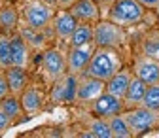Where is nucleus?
<instances>
[{
    "label": "nucleus",
    "instance_id": "obj_32",
    "mask_svg": "<svg viewBox=\"0 0 159 138\" xmlns=\"http://www.w3.org/2000/svg\"><path fill=\"white\" fill-rule=\"evenodd\" d=\"M153 10H155V15H157V19H159V0H157V4H155Z\"/></svg>",
    "mask_w": 159,
    "mask_h": 138
},
{
    "label": "nucleus",
    "instance_id": "obj_15",
    "mask_svg": "<svg viewBox=\"0 0 159 138\" xmlns=\"http://www.w3.org/2000/svg\"><path fill=\"white\" fill-rule=\"evenodd\" d=\"M10 49H11V63L15 66L27 68L30 63V46L19 32L10 36Z\"/></svg>",
    "mask_w": 159,
    "mask_h": 138
},
{
    "label": "nucleus",
    "instance_id": "obj_5",
    "mask_svg": "<svg viewBox=\"0 0 159 138\" xmlns=\"http://www.w3.org/2000/svg\"><path fill=\"white\" fill-rule=\"evenodd\" d=\"M78 78L76 74L65 72L61 78L51 83L49 89V100L57 106H70L76 104V95H78Z\"/></svg>",
    "mask_w": 159,
    "mask_h": 138
},
{
    "label": "nucleus",
    "instance_id": "obj_14",
    "mask_svg": "<svg viewBox=\"0 0 159 138\" xmlns=\"http://www.w3.org/2000/svg\"><path fill=\"white\" fill-rule=\"evenodd\" d=\"M19 100H21L23 112L27 115H36L40 110L44 108V104H46V95L40 91L38 87L27 85V89L19 95Z\"/></svg>",
    "mask_w": 159,
    "mask_h": 138
},
{
    "label": "nucleus",
    "instance_id": "obj_10",
    "mask_svg": "<svg viewBox=\"0 0 159 138\" xmlns=\"http://www.w3.org/2000/svg\"><path fill=\"white\" fill-rule=\"evenodd\" d=\"M133 74L136 78H140L142 82H146L148 85H153L159 82V59L148 57L144 53L134 57L133 63Z\"/></svg>",
    "mask_w": 159,
    "mask_h": 138
},
{
    "label": "nucleus",
    "instance_id": "obj_17",
    "mask_svg": "<svg viewBox=\"0 0 159 138\" xmlns=\"http://www.w3.org/2000/svg\"><path fill=\"white\" fill-rule=\"evenodd\" d=\"M146 89H148V83L142 82L140 78H136L133 74L131 82H129V87H127V93L123 96V104H125V110L129 108H134V106H140L142 104V98L146 95Z\"/></svg>",
    "mask_w": 159,
    "mask_h": 138
},
{
    "label": "nucleus",
    "instance_id": "obj_33",
    "mask_svg": "<svg viewBox=\"0 0 159 138\" xmlns=\"http://www.w3.org/2000/svg\"><path fill=\"white\" fill-rule=\"evenodd\" d=\"M46 2H49V4H53V0H46Z\"/></svg>",
    "mask_w": 159,
    "mask_h": 138
},
{
    "label": "nucleus",
    "instance_id": "obj_11",
    "mask_svg": "<svg viewBox=\"0 0 159 138\" xmlns=\"http://www.w3.org/2000/svg\"><path fill=\"white\" fill-rule=\"evenodd\" d=\"M123 110H125L123 98H119V96H116V95H112V93H108V91H104V93L91 104L93 115L104 117V119H108V117H112V115H116V114H121Z\"/></svg>",
    "mask_w": 159,
    "mask_h": 138
},
{
    "label": "nucleus",
    "instance_id": "obj_7",
    "mask_svg": "<svg viewBox=\"0 0 159 138\" xmlns=\"http://www.w3.org/2000/svg\"><path fill=\"white\" fill-rule=\"evenodd\" d=\"M42 72L49 83L61 78L66 72V53L59 47H46L42 51Z\"/></svg>",
    "mask_w": 159,
    "mask_h": 138
},
{
    "label": "nucleus",
    "instance_id": "obj_3",
    "mask_svg": "<svg viewBox=\"0 0 159 138\" xmlns=\"http://www.w3.org/2000/svg\"><path fill=\"white\" fill-rule=\"evenodd\" d=\"M21 13L27 27L36 30H46L53 21L55 10H53V4L46 2V0H25Z\"/></svg>",
    "mask_w": 159,
    "mask_h": 138
},
{
    "label": "nucleus",
    "instance_id": "obj_31",
    "mask_svg": "<svg viewBox=\"0 0 159 138\" xmlns=\"http://www.w3.org/2000/svg\"><path fill=\"white\" fill-rule=\"evenodd\" d=\"M138 4H142L146 10H153L155 8V4H157V0H136Z\"/></svg>",
    "mask_w": 159,
    "mask_h": 138
},
{
    "label": "nucleus",
    "instance_id": "obj_27",
    "mask_svg": "<svg viewBox=\"0 0 159 138\" xmlns=\"http://www.w3.org/2000/svg\"><path fill=\"white\" fill-rule=\"evenodd\" d=\"M144 108H150L153 112H159V82L153 83V85H148L146 89V95L142 98V104Z\"/></svg>",
    "mask_w": 159,
    "mask_h": 138
},
{
    "label": "nucleus",
    "instance_id": "obj_25",
    "mask_svg": "<svg viewBox=\"0 0 159 138\" xmlns=\"http://www.w3.org/2000/svg\"><path fill=\"white\" fill-rule=\"evenodd\" d=\"M140 51L148 57H153V59H159V30L157 29H152L140 42Z\"/></svg>",
    "mask_w": 159,
    "mask_h": 138
},
{
    "label": "nucleus",
    "instance_id": "obj_21",
    "mask_svg": "<svg viewBox=\"0 0 159 138\" xmlns=\"http://www.w3.org/2000/svg\"><path fill=\"white\" fill-rule=\"evenodd\" d=\"M108 125H110V131H112V138H131L133 136V131H131V127L125 119L123 112L108 117Z\"/></svg>",
    "mask_w": 159,
    "mask_h": 138
},
{
    "label": "nucleus",
    "instance_id": "obj_19",
    "mask_svg": "<svg viewBox=\"0 0 159 138\" xmlns=\"http://www.w3.org/2000/svg\"><path fill=\"white\" fill-rule=\"evenodd\" d=\"M19 29V11L15 6L0 8V32L10 34Z\"/></svg>",
    "mask_w": 159,
    "mask_h": 138
},
{
    "label": "nucleus",
    "instance_id": "obj_28",
    "mask_svg": "<svg viewBox=\"0 0 159 138\" xmlns=\"http://www.w3.org/2000/svg\"><path fill=\"white\" fill-rule=\"evenodd\" d=\"M8 93H10V87H8V82H6L4 70H0V98H4Z\"/></svg>",
    "mask_w": 159,
    "mask_h": 138
},
{
    "label": "nucleus",
    "instance_id": "obj_13",
    "mask_svg": "<svg viewBox=\"0 0 159 138\" xmlns=\"http://www.w3.org/2000/svg\"><path fill=\"white\" fill-rule=\"evenodd\" d=\"M70 13L82 23H97L101 19V8L95 0H76V2L68 8Z\"/></svg>",
    "mask_w": 159,
    "mask_h": 138
},
{
    "label": "nucleus",
    "instance_id": "obj_2",
    "mask_svg": "<svg viewBox=\"0 0 159 138\" xmlns=\"http://www.w3.org/2000/svg\"><path fill=\"white\" fill-rule=\"evenodd\" d=\"M146 17V8L136 0H114L106 11V19L117 23L119 27H134Z\"/></svg>",
    "mask_w": 159,
    "mask_h": 138
},
{
    "label": "nucleus",
    "instance_id": "obj_18",
    "mask_svg": "<svg viewBox=\"0 0 159 138\" xmlns=\"http://www.w3.org/2000/svg\"><path fill=\"white\" fill-rule=\"evenodd\" d=\"M131 78H133V70H129V68L117 70L110 80L106 82V91L112 93V95H116V96H119V98H123L125 93H127Z\"/></svg>",
    "mask_w": 159,
    "mask_h": 138
},
{
    "label": "nucleus",
    "instance_id": "obj_1",
    "mask_svg": "<svg viewBox=\"0 0 159 138\" xmlns=\"http://www.w3.org/2000/svg\"><path fill=\"white\" fill-rule=\"evenodd\" d=\"M121 68H123V57H121V51L117 47L97 46L84 74L98 78V80H102V82H108L110 78Z\"/></svg>",
    "mask_w": 159,
    "mask_h": 138
},
{
    "label": "nucleus",
    "instance_id": "obj_23",
    "mask_svg": "<svg viewBox=\"0 0 159 138\" xmlns=\"http://www.w3.org/2000/svg\"><path fill=\"white\" fill-rule=\"evenodd\" d=\"M19 34H21L27 44L30 46V49H46V36H44V30H36V29H30V27H19L17 29Z\"/></svg>",
    "mask_w": 159,
    "mask_h": 138
},
{
    "label": "nucleus",
    "instance_id": "obj_26",
    "mask_svg": "<svg viewBox=\"0 0 159 138\" xmlns=\"http://www.w3.org/2000/svg\"><path fill=\"white\" fill-rule=\"evenodd\" d=\"M11 63V49H10V34L0 32V70L10 68Z\"/></svg>",
    "mask_w": 159,
    "mask_h": 138
},
{
    "label": "nucleus",
    "instance_id": "obj_22",
    "mask_svg": "<svg viewBox=\"0 0 159 138\" xmlns=\"http://www.w3.org/2000/svg\"><path fill=\"white\" fill-rule=\"evenodd\" d=\"M93 42V23H82L78 21V27L74 29L68 46H84Z\"/></svg>",
    "mask_w": 159,
    "mask_h": 138
},
{
    "label": "nucleus",
    "instance_id": "obj_24",
    "mask_svg": "<svg viewBox=\"0 0 159 138\" xmlns=\"http://www.w3.org/2000/svg\"><path fill=\"white\" fill-rule=\"evenodd\" d=\"M0 108H2V112L10 117L11 121L17 119L21 114H25V112H23V106H21V100H19V96H17V95H11V93H8L4 98H0Z\"/></svg>",
    "mask_w": 159,
    "mask_h": 138
},
{
    "label": "nucleus",
    "instance_id": "obj_9",
    "mask_svg": "<svg viewBox=\"0 0 159 138\" xmlns=\"http://www.w3.org/2000/svg\"><path fill=\"white\" fill-rule=\"evenodd\" d=\"M95 47H97L95 42L84 44V46H70V49L66 51V72L82 76L93 57Z\"/></svg>",
    "mask_w": 159,
    "mask_h": 138
},
{
    "label": "nucleus",
    "instance_id": "obj_30",
    "mask_svg": "<svg viewBox=\"0 0 159 138\" xmlns=\"http://www.w3.org/2000/svg\"><path fill=\"white\" fill-rule=\"evenodd\" d=\"M76 0H53V6L59 8V10H68Z\"/></svg>",
    "mask_w": 159,
    "mask_h": 138
},
{
    "label": "nucleus",
    "instance_id": "obj_6",
    "mask_svg": "<svg viewBox=\"0 0 159 138\" xmlns=\"http://www.w3.org/2000/svg\"><path fill=\"white\" fill-rule=\"evenodd\" d=\"M123 115L133 131V136L150 132L159 127V112H153L144 106H134V108L123 110Z\"/></svg>",
    "mask_w": 159,
    "mask_h": 138
},
{
    "label": "nucleus",
    "instance_id": "obj_12",
    "mask_svg": "<svg viewBox=\"0 0 159 138\" xmlns=\"http://www.w3.org/2000/svg\"><path fill=\"white\" fill-rule=\"evenodd\" d=\"M76 27H78V19L70 13V10H59L53 15L51 29H53V34L59 38V40L68 42Z\"/></svg>",
    "mask_w": 159,
    "mask_h": 138
},
{
    "label": "nucleus",
    "instance_id": "obj_4",
    "mask_svg": "<svg viewBox=\"0 0 159 138\" xmlns=\"http://www.w3.org/2000/svg\"><path fill=\"white\" fill-rule=\"evenodd\" d=\"M93 42L95 46L121 49V46L127 42V34L123 27H119L110 19H98L93 25Z\"/></svg>",
    "mask_w": 159,
    "mask_h": 138
},
{
    "label": "nucleus",
    "instance_id": "obj_29",
    "mask_svg": "<svg viewBox=\"0 0 159 138\" xmlns=\"http://www.w3.org/2000/svg\"><path fill=\"white\" fill-rule=\"evenodd\" d=\"M10 125H11V119H10V117L2 112V108H0V134H2Z\"/></svg>",
    "mask_w": 159,
    "mask_h": 138
},
{
    "label": "nucleus",
    "instance_id": "obj_8",
    "mask_svg": "<svg viewBox=\"0 0 159 138\" xmlns=\"http://www.w3.org/2000/svg\"><path fill=\"white\" fill-rule=\"evenodd\" d=\"M106 91V82L98 80V78L82 74L78 78V95H76V104L91 106L98 96Z\"/></svg>",
    "mask_w": 159,
    "mask_h": 138
},
{
    "label": "nucleus",
    "instance_id": "obj_16",
    "mask_svg": "<svg viewBox=\"0 0 159 138\" xmlns=\"http://www.w3.org/2000/svg\"><path fill=\"white\" fill-rule=\"evenodd\" d=\"M4 76H6V82H8V87H10L11 95L19 96L29 85V74H27V68H23V66L11 65L10 68L4 70Z\"/></svg>",
    "mask_w": 159,
    "mask_h": 138
},
{
    "label": "nucleus",
    "instance_id": "obj_20",
    "mask_svg": "<svg viewBox=\"0 0 159 138\" xmlns=\"http://www.w3.org/2000/svg\"><path fill=\"white\" fill-rule=\"evenodd\" d=\"M85 136H93V138H112V131L108 125V119L104 117L93 115L87 119V132Z\"/></svg>",
    "mask_w": 159,
    "mask_h": 138
}]
</instances>
